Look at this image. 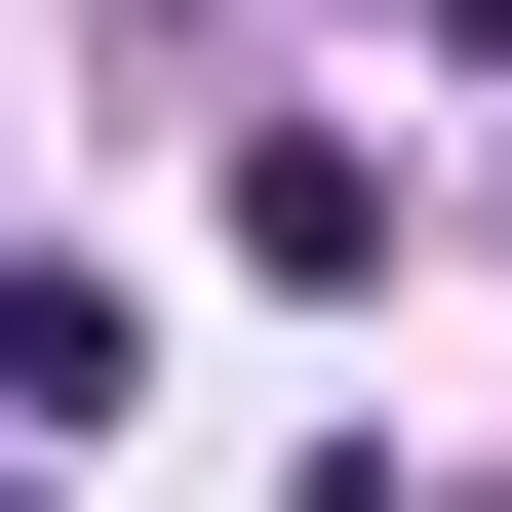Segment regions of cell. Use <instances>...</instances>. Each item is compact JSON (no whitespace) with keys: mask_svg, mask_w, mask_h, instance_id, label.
Returning <instances> with one entry per match:
<instances>
[{"mask_svg":"<svg viewBox=\"0 0 512 512\" xmlns=\"http://www.w3.org/2000/svg\"><path fill=\"white\" fill-rule=\"evenodd\" d=\"M237 276H394V158L355 119H237Z\"/></svg>","mask_w":512,"mask_h":512,"instance_id":"cell-1","label":"cell"},{"mask_svg":"<svg viewBox=\"0 0 512 512\" xmlns=\"http://www.w3.org/2000/svg\"><path fill=\"white\" fill-rule=\"evenodd\" d=\"M119 355H158L119 276H0V434H119Z\"/></svg>","mask_w":512,"mask_h":512,"instance_id":"cell-2","label":"cell"},{"mask_svg":"<svg viewBox=\"0 0 512 512\" xmlns=\"http://www.w3.org/2000/svg\"><path fill=\"white\" fill-rule=\"evenodd\" d=\"M0 512H40V473H0Z\"/></svg>","mask_w":512,"mask_h":512,"instance_id":"cell-3","label":"cell"}]
</instances>
